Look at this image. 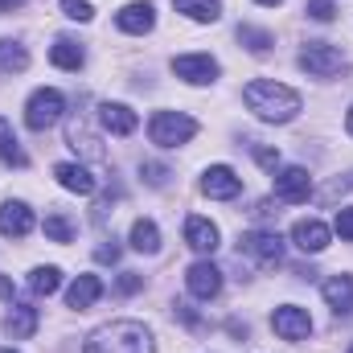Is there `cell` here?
<instances>
[{
    "mask_svg": "<svg viewBox=\"0 0 353 353\" xmlns=\"http://www.w3.org/2000/svg\"><path fill=\"white\" fill-rule=\"evenodd\" d=\"M243 103H247V111H255L263 123H288V119H296V111H300V94L292 87H283V83H275V79H255V83H247V87H243Z\"/></svg>",
    "mask_w": 353,
    "mask_h": 353,
    "instance_id": "6da1fadb",
    "label": "cell"
},
{
    "mask_svg": "<svg viewBox=\"0 0 353 353\" xmlns=\"http://www.w3.org/2000/svg\"><path fill=\"white\" fill-rule=\"evenodd\" d=\"M83 353H157V345L140 321H111L90 333Z\"/></svg>",
    "mask_w": 353,
    "mask_h": 353,
    "instance_id": "7a4b0ae2",
    "label": "cell"
},
{
    "mask_svg": "<svg viewBox=\"0 0 353 353\" xmlns=\"http://www.w3.org/2000/svg\"><path fill=\"white\" fill-rule=\"evenodd\" d=\"M148 136H152V144H161V148L189 144V140L197 136V119L185 115V111H157L152 123H148Z\"/></svg>",
    "mask_w": 353,
    "mask_h": 353,
    "instance_id": "3957f363",
    "label": "cell"
},
{
    "mask_svg": "<svg viewBox=\"0 0 353 353\" xmlns=\"http://www.w3.org/2000/svg\"><path fill=\"white\" fill-rule=\"evenodd\" d=\"M62 111H66L62 90L41 87V90H33V94H29V103H25V123H29L33 132H46V128H54V123L62 119Z\"/></svg>",
    "mask_w": 353,
    "mask_h": 353,
    "instance_id": "277c9868",
    "label": "cell"
},
{
    "mask_svg": "<svg viewBox=\"0 0 353 353\" xmlns=\"http://www.w3.org/2000/svg\"><path fill=\"white\" fill-rule=\"evenodd\" d=\"M300 70H308L312 79H333V74L345 70V54L329 41H308L300 50Z\"/></svg>",
    "mask_w": 353,
    "mask_h": 353,
    "instance_id": "5b68a950",
    "label": "cell"
},
{
    "mask_svg": "<svg viewBox=\"0 0 353 353\" xmlns=\"http://www.w3.org/2000/svg\"><path fill=\"white\" fill-rule=\"evenodd\" d=\"M239 251L247 259H255L259 267H279V259H283V239L275 230H247L239 239Z\"/></svg>",
    "mask_w": 353,
    "mask_h": 353,
    "instance_id": "8992f818",
    "label": "cell"
},
{
    "mask_svg": "<svg viewBox=\"0 0 353 353\" xmlns=\"http://www.w3.org/2000/svg\"><path fill=\"white\" fill-rule=\"evenodd\" d=\"M271 329H275L283 341H304V337L312 333V316H308V308H300V304H283V308L271 312Z\"/></svg>",
    "mask_w": 353,
    "mask_h": 353,
    "instance_id": "52a82bcc",
    "label": "cell"
},
{
    "mask_svg": "<svg viewBox=\"0 0 353 353\" xmlns=\"http://www.w3.org/2000/svg\"><path fill=\"white\" fill-rule=\"evenodd\" d=\"M201 193L214 197V201H230V197L243 193V176L234 173L230 165H210L205 176H201Z\"/></svg>",
    "mask_w": 353,
    "mask_h": 353,
    "instance_id": "ba28073f",
    "label": "cell"
},
{
    "mask_svg": "<svg viewBox=\"0 0 353 353\" xmlns=\"http://www.w3.org/2000/svg\"><path fill=\"white\" fill-rule=\"evenodd\" d=\"M173 74L185 79V83H193V87H201V83L218 79V62L210 54H181V58H173Z\"/></svg>",
    "mask_w": 353,
    "mask_h": 353,
    "instance_id": "9c48e42d",
    "label": "cell"
},
{
    "mask_svg": "<svg viewBox=\"0 0 353 353\" xmlns=\"http://www.w3.org/2000/svg\"><path fill=\"white\" fill-rule=\"evenodd\" d=\"M308 193H312V176H308V169L288 165V169L275 173V197H279V201H308Z\"/></svg>",
    "mask_w": 353,
    "mask_h": 353,
    "instance_id": "30bf717a",
    "label": "cell"
},
{
    "mask_svg": "<svg viewBox=\"0 0 353 353\" xmlns=\"http://www.w3.org/2000/svg\"><path fill=\"white\" fill-rule=\"evenodd\" d=\"M185 283H189V292H193L197 300H214V296L222 292V271L210 263V259H201V263H193L185 271Z\"/></svg>",
    "mask_w": 353,
    "mask_h": 353,
    "instance_id": "8fae6325",
    "label": "cell"
},
{
    "mask_svg": "<svg viewBox=\"0 0 353 353\" xmlns=\"http://www.w3.org/2000/svg\"><path fill=\"white\" fill-rule=\"evenodd\" d=\"M329 226L325 222H316V218H300L296 226H292V243L304 251V255H321L325 247H329Z\"/></svg>",
    "mask_w": 353,
    "mask_h": 353,
    "instance_id": "7c38bea8",
    "label": "cell"
},
{
    "mask_svg": "<svg viewBox=\"0 0 353 353\" xmlns=\"http://www.w3.org/2000/svg\"><path fill=\"white\" fill-rule=\"evenodd\" d=\"M115 25L123 29V33H148L152 25H157V12H152V4L148 0H132V4H123L119 12H115Z\"/></svg>",
    "mask_w": 353,
    "mask_h": 353,
    "instance_id": "4fadbf2b",
    "label": "cell"
},
{
    "mask_svg": "<svg viewBox=\"0 0 353 353\" xmlns=\"http://www.w3.org/2000/svg\"><path fill=\"white\" fill-rule=\"evenodd\" d=\"M33 230V210L25 201H4L0 205V234L4 239H25Z\"/></svg>",
    "mask_w": 353,
    "mask_h": 353,
    "instance_id": "5bb4252c",
    "label": "cell"
},
{
    "mask_svg": "<svg viewBox=\"0 0 353 353\" xmlns=\"http://www.w3.org/2000/svg\"><path fill=\"white\" fill-rule=\"evenodd\" d=\"M99 119H103V128H107L111 136H132V132L140 128V115H136L128 103H103V107H99Z\"/></svg>",
    "mask_w": 353,
    "mask_h": 353,
    "instance_id": "9a60e30c",
    "label": "cell"
},
{
    "mask_svg": "<svg viewBox=\"0 0 353 353\" xmlns=\"http://www.w3.org/2000/svg\"><path fill=\"white\" fill-rule=\"evenodd\" d=\"M185 243H189L197 255H214V251H218V226H214L210 218H197V214H193V218L185 222Z\"/></svg>",
    "mask_w": 353,
    "mask_h": 353,
    "instance_id": "2e32d148",
    "label": "cell"
},
{
    "mask_svg": "<svg viewBox=\"0 0 353 353\" xmlns=\"http://www.w3.org/2000/svg\"><path fill=\"white\" fill-rule=\"evenodd\" d=\"M54 176H58L62 189H70V193H79V197H90V193H94V176H90L83 165L62 161V165H54Z\"/></svg>",
    "mask_w": 353,
    "mask_h": 353,
    "instance_id": "e0dca14e",
    "label": "cell"
},
{
    "mask_svg": "<svg viewBox=\"0 0 353 353\" xmlns=\"http://www.w3.org/2000/svg\"><path fill=\"white\" fill-rule=\"evenodd\" d=\"M325 300L337 316H350L353 312V275H333L325 279Z\"/></svg>",
    "mask_w": 353,
    "mask_h": 353,
    "instance_id": "ac0fdd59",
    "label": "cell"
},
{
    "mask_svg": "<svg viewBox=\"0 0 353 353\" xmlns=\"http://www.w3.org/2000/svg\"><path fill=\"white\" fill-rule=\"evenodd\" d=\"M4 333H8L12 341L33 337V333H37V308H29V304H12V308H8V321H4Z\"/></svg>",
    "mask_w": 353,
    "mask_h": 353,
    "instance_id": "d6986e66",
    "label": "cell"
},
{
    "mask_svg": "<svg viewBox=\"0 0 353 353\" xmlns=\"http://www.w3.org/2000/svg\"><path fill=\"white\" fill-rule=\"evenodd\" d=\"M99 296H103V279H99V275H79V279L70 283V292H66V304H70V308H90Z\"/></svg>",
    "mask_w": 353,
    "mask_h": 353,
    "instance_id": "ffe728a7",
    "label": "cell"
},
{
    "mask_svg": "<svg viewBox=\"0 0 353 353\" xmlns=\"http://www.w3.org/2000/svg\"><path fill=\"white\" fill-rule=\"evenodd\" d=\"M50 62H54L58 70H83L87 54H83V46H79V41L58 37V41H54V50H50Z\"/></svg>",
    "mask_w": 353,
    "mask_h": 353,
    "instance_id": "44dd1931",
    "label": "cell"
},
{
    "mask_svg": "<svg viewBox=\"0 0 353 353\" xmlns=\"http://www.w3.org/2000/svg\"><path fill=\"white\" fill-rule=\"evenodd\" d=\"M0 161L8 165V169H25L29 165V157H25V148H21V140L12 136V123L0 115Z\"/></svg>",
    "mask_w": 353,
    "mask_h": 353,
    "instance_id": "7402d4cb",
    "label": "cell"
},
{
    "mask_svg": "<svg viewBox=\"0 0 353 353\" xmlns=\"http://www.w3.org/2000/svg\"><path fill=\"white\" fill-rule=\"evenodd\" d=\"M132 251H140V255H157V251H161V230H157V222H148V218L132 222Z\"/></svg>",
    "mask_w": 353,
    "mask_h": 353,
    "instance_id": "603a6c76",
    "label": "cell"
},
{
    "mask_svg": "<svg viewBox=\"0 0 353 353\" xmlns=\"http://www.w3.org/2000/svg\"><path fill=\"white\" fill-rule=\"evenodd\" d=\"M173 8L185 12L189 21H201V25H210V21L222 17V4H218V0H173Z\"/></svg>",
    "mask_w": 353,
    "mask_h": 353,
    "instance_id": "cb8c5ba5",
    "label": "cell"
},
{
    "mask_svg": "<svg viewBox=\"0 0 353 353\" xmlns=\"http://www.w3.org/2000/svg\"><path fill=\"white\" fill-rule=\"evenodd\" d=\"M29 66V54L21 41H0V74H21Z\"/></svg>",
    "mask_w": 353,
    "mask_h": 353,
    "instance_id": "d4e9b609",
    "label": "cell"
},
{
    "mask_svg": "<svg viewBox=\"0 0 353 353\" xmlns=\"http://www.w3.org/2000/svg\"><path fill=\"white\" fill-rule=\"evenodd\" d=\"M29 288H33L37 296H54V292L62 288V271H58V267H37V271L29 275Z\"/></svg>",
    "mask_w": 353,
    "mask_h": 353,
    "instance_id": "484cf974",
    "label": "cell"
},
{
    "mask_svg": "<svg viewBox=\"0 0 353 353\" xmlns=\"http://www.w3.org/2000/svg\"><path fill=\"white\" fill-rule=\"evenodd\" d=\"M239 41H243L251 54H267V50L275 46V37H271L267 29H255V25H239Z\"/></svg>",
    "mask_w": 353,
    "mask_h": 353,
    "instance_id": "4316f807",
    "label": "cell"
},
{
    "mask_svg": "<svg viewBox=\"0 0 353 353\" xmlns=\"http://www.w3.org/2000/svg\"><path fill=\"white\" fill-rule=\"evenodd\" d=\"M66 140H70V148H74V152L83 148L87 157H99V144H94V136H90L87 128H83V119H74V123H70V132H66Z\"/></svg>",
    "mask_w": 353,
    "mask_h": 353,
    "instance_id": "83f0119b",
    "label": "cell"
},
{
    "mask_svg": "<svg viewBox=\"0 0 353 353\" xmlns=\"http://www.w3.org/2000/svg\"><path fill=\"white\" fill-rule=\"evenodd\" d=\"M41 230H46V239H54V243H70V239H74V226H70L62 214H50Z\"/></svg>",
    "mask_w": 353,
    "mask_h": 353,
    "instance_id": "f1b7e54d",
    "label": "cell"
},
{
    "mask_svg": "<svg viewBox=\"0 0 353 353\" xmlns=\"http://www.w3.org/2000/svg\"><path fill=\"white\" fill-rule=\"evenodd\" d=\"M62 8H66V17H70V21H90V17H94L90 0H62Z\"/></svg>",
    "mask_w": 353,
    "mask_h": 353,
    "instance_id": "f546056e",
    "label": "cell"
},
{
    "mask_svg": "<svg viewBox=\"0 0 353 353\" xmlns=\"http://www.w3.org/2000/svg\"><path fill=\"white\" fill-rule=\"evenodd\" d=\"M308 17L312 21H333L337 8H333V0H308Z\"/></svg>",
    "mask_w": 353,
    "mask_h": 353,
    "instance_id": "4dcf8cb0",
    "label": "cell"
},
{
    "mask_svg": "<svg viewBox=\"0 0 353 353\" xmlns=\"http://www.w3.org/2000/svg\"><path fill=\"white\" fill-rule=\"evenodd\" d=\"M140 173H144V181H148V185H157V189L169 181V169H165V165H152V161H148V165H140Z\"/></svg>",
    "mask_w": 353,
    "mask_h": 353,
    "instance_id": "1f68e13d",
    "label": "cell"
},
{
    "mask_svg": "<svg viewBox=\"0 0 353 353\" xmlns=\"http://www.w3.org/2000/svg\"><path fill=\"white\" fill-rule=\"evenodd\" d=\"M337 234H341L345 243H353V205L337 210Z\"/></svg>",
    "mask_w": 353,
    "mask_h": 353,
    "instance_id": "d6a6232c",
    "label": "cell"
},
{
    "mask_svg": "<svg viewBox=\"0 0 353 353\" xmlns=\"http://www.w3.org/2000/svg\"><path fill=\"white\" fill-rule=\"evenodd\" d=\"M140 288H144V279H140V275H132V271L119 279V292H140Z\"/></svg>",
    "mask_w": 353,
    "mask_h": 353,
    "instance_id": "836d02e7",
    "label": "cell"
},
{
    "mask_svg": "<svg viewBox=\"0 0 353 353\" xmlns=\"http://www.w3.org/2000/svg\"><path fill=\"white\" fill-rule=\"evenodd\" d=\"M255 157H259V165H267V169H275V165H279V152H271V148H259Z\"/></svg>",
    "mask_w": 353,
    "mask_h": 353,
    "instance_id": "e575fe53",
    "label": "cell"
},
{
    "mask_svg": "<svg viewBox=\"0 0 353 353\" xmlns=\"http://www.w3.org/2000/svg\"><path fill=\"white\" fill-rule=\"evenodd\" d=\"M99 259H103V263H115V259H119V247H99Z\"/></svg>",
    "mask_w": 353,
    "mask_h": 353,
    "instance_id": "d590c367",
    "label": "cell"
},
{
    "mask_svg": "<svg viewBox=\"0 0 353 353\" xmlns=\"http://www.w3.org/2000/svg\"><path fill=\"white\" fill-rule=\"evenodd\" d=\"M21 4H25V0H0V8H4V12H12V8H21Z\"/></svg>",
    "mask_w": 353,
    "mask_h": 353,
    "instance_id": "8d00e7d4",
    "label": "cell"
},
{
    "mask_svg": "<svg viewBox=\"0 0 353 353\" xmlns=\"http://www.w3.org/2000/svg\"><path fill=\"white\" fill-rule=\"evenodd\" d=\"M345 132H350V136H353V107H350V111H345Z\"/></svg>",
    "mask_w": 353,
    "mask_h": 353,
    "instance_id": "74e56055",
    "label": "cell"
},
{
    "mask_svg": "<svg viewBox=\"0 0 353 353\" xmlns=\"http://www.w3.org/2000/svg\"><path fill=\"white\" fill-rule=\"evenodd\" d=\"M255 4H271V8H275V4H279V0H255Z\"/></svg>",
    "mask_w": 353,
    "mask_h": 353,
    "instance_id": "f35d334b",
    "label": "cell"
},
{
    "mask_svg": "<svg viewBox=\"0 0 353 353\" xmlns=\"http://www.w3.org/2000/svg\"><path fill=\"white\" fill-rule=\"evenodd\" d=\"M0 353H17V350H0Z\"/></svg>",
    "mask_w": 353,
    "mask_h": 353,
    "instance_id": "ab89813d",
    "label": "cell"
},
{
    "mask_svg": "<svg viewBox=\"0 0 353 353\" xmlns=\"http://www.w3.org/2000/svg\"><path fill=\"white\" fill-rule=\"evenodd\" d=\"M350 353H353V345H350Z\"/></svg>",
    "mask_w": 353,
    "mask_h": 353,
    "instance_id": "60d3db41",
    "label": "cell"
}]
</instances>
